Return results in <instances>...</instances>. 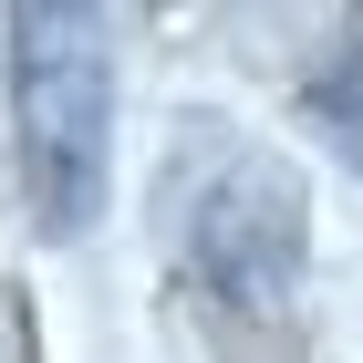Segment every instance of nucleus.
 Wrapping results in <instances>:
<instances>
[{
    "mask_svg": "<svg viewBox=\"0 0 363 363\" xmlns=\"http://www.w3.org/2000/svg\"><path fill=\"white\" fill-rule=\"evenodd\" d=\"M11 104H21V167L42 187V218L84 228L104 208V145H114V62L104 21L73 0L11 11Z\"/></svg>",
    "mask_w": 363,
    "mask_h": 363,
    "instance_id": "obj_1",
    "label": "nucleus"
},
{
    "mask_svg": "<svg viewBox=\"0 0 363 363\" xmlns=\"http://www.w3.org/2000/svg\"><path fill=\"white\" fill-rule=\"evenodd\" d=\"M322 125H333V135H342V156L363 167V52L342 62L333 84H322Z\"/></svg>",
    "mask_w": 363,
    "mask_h": 363,
    "instance_id": "obj_3",
    "label": "nucleus"
},
{
    "mask_svg": "<svg viewBox=\"0 0 363 363\" xmlns=\"http://www.w3.org/2000/svg\"><path fill=\"white\" fill-rule=\"evenodd\" d=\"M177 197H187V259L218 280L228 301H291L301 280V177L259 156L239 135H197V167L177 156Z\"/></svg>",
    "mask_w": 363,
    "mask_h": 363,
    "instance_id": "obj_2",
    "label": "nucleus"
}]
</instances>
